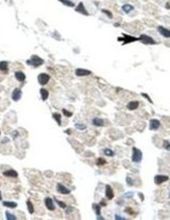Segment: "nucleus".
Returning a JSON list of instances; mask_svg holds the SVG:
<instances>
[{
  "label": "nucleus",
  "instance_id": "f257e3e1",
  "mask_svg": "<svg viewBox=\"0 0 170 220\" xmlns=\"http://www.w3.org/2000/svg\"><path fill=\"white\" fill-rule=\"evenodd\" d=\"M26 64H27V65H29V66H32L34 68H37V67H39L41 65H43V64H44V60L41 59L40 56H38V55H32L30 58V60H28L26 62Z\"/></svg>",
  "mask_w": 170,
  "mask_h": 220
},
{
  "label": "nucleus",
  "instance_id": "f03ea898",
  "mask_svg": "<svg viewBox=\"0 0 170 220\" xmlns=\"http://www.w3.org/2000/svg\"><path fill=\"white\" fill-rule=\"evenodd\" d=\"M132 160H133V162H135V163H140L141 160H142V152H141V150H139L138 148H136V147L133 148Z\"/></svg>",
  "mask_w": 170,
  "mask_h": 220
},
{
  "label": "nucleus",
  "instance_id": "7ed1b4c3",
  "mask_svg": "<svg viewBox=\"0 0 170 220\" xmlns=\"http://www.w3.org/2000/svg\"><path fill=\"white\" fill-rule=\"evenodd\" d=\"M139 41H141L142 43L147 44V45H154L155 43H157L152 38H150L149 35H146V34H141L140 38H139Z\"/></svg>",
  "mask_w": 170,
  "mask_h": 220
},
{
  "label": "nucleus",
  "instance_id": "20e7f679",
  "mask_svg": "<svg viewBox=\"0 0 170 220\" xmlns=\"http://www.w3.org/2000/svg\"><path fill=\"white\" fill-rule=\"evenodd\" d=\"M49 79H50V76H49V74H47V73H41L38 76V81H39V83L41 84V86H45V84H47Z\"/></svg>",
  "mask_w": 170,
  "mask_h": 220
},
{
  "label": "nucleus",
  "instance_id": "39448f33",
  "mask_svg": "<svg viewBox=\"0 0 170 220\" xmlns=\"http://www.w3.org/2000/svg\"><path fill=\"white\" fill-rule=\"evenodd\" d=\"M118 41H122L123 44H129V43H132V42L139 41V38L131 37V35H129V34H123V38H119Z\"/></svg>",
  "mask_w": 170,
  "mask_h": 220
},
{
  "label": "nucleus",
  "instance_id": "423d86ee",
  "mask_svg": "<svg viewBox=\"0 0 170 220\" xmlns=\"http://www.w3.org/2000/svg\"><path fill=\"white\" fill-rule=\"evenodd\" d=\"M21 96H22V91H21L19 88L14 89L13 93H12V99H13V100H14V101H18V100H20Z\"/></svg>",
  "mask_w": 170,
  "mask_h": 220
},
{
  "label": "nucleus",
  "instance_id": "0eeeda50",
  "mask_svg": "<svg viewBox=\"0 0 170 220\" xmlns=\"http://www.w3.org/2000/svg\"><path fill=\"white\" fill-rule=\"evenodd\" d=\"M92 72L90 70H87V69H82V68H78L75 70V75L76 76H88V75H91Z\"/></svg>",
  "mask_w": 170,
  "mask_h": 220
},
{
  "label": "nucleus",
  "instance_id": "6e6552de",
  "mask_svg": "<svg viewBox=\"0 0 170 220\" xmlns=\"http://www.w3.org/2000/svg\"><path fill=\"white\" fill-rule=\"evenodd\" d=\"M56 190H58V192L61 193V194H65V195L70 194V190L68 188H66L65 186L63 185V184H58V186H56Z\"/></svg>",
  "mask_w": 170,
  "mask_h": 220
},
{
  "label": "nucleus",
  "instance_id": "1a4fd4ad",
  "mask_svg": "<svg viewBox=\"0 0 170 220\" xmlns=\"http://www.w3.org/2000/svg\"><path fill=\"white\" fill-rule=\"evenodd\" d=\"M168 181V176L167 175H155L154 176V183L157 184V185H161L164 182H167Z\"/></svg>",
  "mask_w": 170,
  "mask_h": 220
},
{
  "label": "nucleus",
  "instance_id": "9d476101",
  "mask_svg": "<svg viewBox=\"0 0 170 220\" xmlns=\"http://www.w3.org/2000/svg\"><path fill=\"white\" fill-rule=\"evenodd\" d=\"M45 205H46V208H47L49 211H54V210H55L53 200H52V198H50V197L45 198Z\"/></svg>",
  "mask_w": 170,
  "mask_h": 220
},
{
  "label": "nucleus",
  "instance_id": "9b49d317",
  "mask_svg": "<svg viewBox=\"0 0 170 220\" xmlns=\"http://www.w3.org/2000/svg\"><path fill=\"white\" fill-rule=\"evenodd\" d=\"M75 11H76L77 13H80V14H82V15H84V16H88V15H89V13H88V11L86 10V8H84V5H83V3H82V2L78 3V5L76 6Z\"/></svg>",
  "mask_w": 170,
  "mask_h": 220
},
{
  "label": "nucleus",
  "instance_id": "f8f14e48",
  "mask_svg": "<svg viewBox=\"0 0 170 220\" xmlns=\"http://www.w3.org/2000/svg\"><path fill=\"white\" fill-rule=\"evenodd\" d=\"M160 125H161V123H160L159 120H157V119H151L150 122H149V128H150L151 130H157L159 127H160Z\"/></svg>",
  "mask_w": 170,
  "mask_h": 220
},
{
  "label": "nucleus",
  "instance_id": "ddd939ff",
  "mask_svg": "<svg viewBox=\"0 0 170 220\" xmlns=\"http://www.w3.org/2000/svg\"><path fill=\"white\" fill-rule=\"evenodd\" d=\"M158 31L163 35V37H165V38H170V30L167 29V28L163 27V26H159V27H158Z\"/></svg>",
  "mask_w": 170,
  "mask_h": 220
},
{
  "label": "nucleus",
  "instance_id": "4468645a",
  "mask_svg": "<svg viewBox=\"0 0 170 220\" xmlns=\"http://www.w3.org/2000/svg\"><path fill=\"white\" fill-rule=\"evenodd\" d=\"M15 77H16V79L18 80V81H24L25 80V78H26V76H25V74L22 72V71H17V72L15 73Z\"/></svg>",
  "mask_w": 170,
  "mask_h": 220
},
{
  "label": "nucleus",
  "instance_id": "2eb2a0df",
  "mask_svg": "<svg viewBox=\"0 0 170 220\" xmlns=\"http://www.w3.org/2000/svg\"><path fill=\"white\" fill-rule=\"evenodd\" d=\"M3 175L8 176V177H17L18 176V172L15 171V170H13V169H10V170H6V171H4Z\"/></svg>",
  "mask_w": 170,
  "mask_h": 220
},
{
  "label": "nucleus",
  "instance_id": "dca6fc26",
  "mask_svg": "<svg viewBox=\"0 0 170 220\" xmlns=\"http://www.w3.org/2000/svg\"><path fill=\"white\" fill-rule=\"evenodd\" d=\"M105 196H107L108 199H112V198L114 197V192H113L111 186H109V185L105 187Z\"/></svg>",
  "mask_w": 170,
  "mask_h": 220
},
{
  "label": "nucleus",
  "instance_id": "f3484780",
  "mask_svg": "<svg viewBox=\"0 0 170 220\" xmlns=\"http://www.w3.org/2000/svg\"><path fill=\"white\" fill-rule=\"evenodd\" d=\"M138 106H139V101H131L127 103V109L130 111H134V110L138 109Z\"/></svg>",
  "mask_w": 170,
  "mask_h": 220
},
{
  "label": "nucleus",
  "instance_id": "a211bd4d",
  "mask_svg": "<svg viewBox=\"0 0 170 220\" xmlns=\"http://www.w3.org/2000/svg\"><path fill=\"white\" fill-rule=\"evenodd\" d=\"M0 71L2 72H8L9 71V64L5 61H1L0 62Z\"/></svg>",
  "mask_w": 170,
  "mask_h": 220
},
{
  "label": "nucleus",
  "instance_id": "6ab92c4d",
  "mask_svg": "<svg viewBox=\"0 0 170 220\" xmlns=\"http://www.w3.org/2000/svg\"><path fill=\"white\" fill-rule=\"evenodd\" d=\"M40 94H41V98H42V100H43V101H45L46 99L48 98V96H49L48 91L46 89H44V88H42L40 90Z\"/></svg>",
  "mask_w": 170,
  "mask_h": 220
},
{
  "label": "nucleus",
  "instance_id": "aec40b11",
  "mask_svg": "<svg viewBox=\"0 0 170 220\" xmlns=\"http://www.w3.org/2000/svg\"><path fill=\"white\" fill-rule=\"evenodd\" d=\"M93 125H95V126H103V125H104L103 119L94 118V119H93Z\"/></svg>",
  "mask_w": 170,
  "mask_h": 220
},
{
  "label": "nucleus",
  "instance_id": "412c9836",
  "mask_svg": "<svg viewBox=\"0 0 170 220\" xmlns=\"http://www.w3.org/2000/svg\"><path fill=\"white\" fill-rule=\"evenodd\" d=\"M2 204L6 208H11V209H14V208H17V203L14 202V201H3Z\"/></svg>",
  "mask_w": 170,
  "mask_h": 220
},
{
  "label": "nucleus",
  "instance_id": "4be33fe9",
  "mask_svg": "<svg viewBox=\"0 0 170 220\" xmlns=\"http://www.w3.org/2000/svg\"><path fill=\"white\" fill-rule=\"evenodd\" d=\"M122 10H123V12L124 13H130V12H132L133 10H134V6L133 5H131V4H124L123 6H122Z\"/></svg>",
  "mask_w": 170,
  "mask_h": 220
},
{
  "label": "nucleus",
  "instance_id": "5701e85b",
  "mask_svg": "<svg viewBox=\"0 0 170 220\" xmlns=\"http://www.w3.org/2000/svg\"><path fill=\"white\" fill-rule=\"evenodd\" d=\"M52 117H53V119L55 120V121L58 122L59 125H62V117H61L60 114H58V113H54V114L52 115Z\"/></svg>",
  "mask_w": 170,
  "mask_h": 220
},
{
  "label": "nucleus",
  "instance_id": "b1692460",
  "mask_svg": "<svg viewBox=\"0 0 170 220\" xmlns=\"http://www.w3.org/2000/svg\"><path fill=\"white\" fill-rule=\"evenodd\" d=\"M60 2H62L63 4H65L67 6H70V8H73L74 6V2L71 1V0H60Z\"/></svg>",
  "mask_w": 170,
  "mask_h": 220
},
{
  "label": "nucleus",
  "instance_id": "393cba45",
  "mask_svg": "<svg viewBox=\"0 0 170 220\" xmlns=\"http://www.w3.org/2000/svg\"><path fill=\"white\" fill-rule=\"evenodd\" d=\"M26 204H27V209H28V212H29L30 214H32V213L34 212V210H33V205H32L31 201H30V200H27V201H26Z\"/></svg>",
  "mask_w": 170,
  "mask_h": 220
},
{
  "label": "nucleus",
  "instance_id": "a878e982",
  "mask_svg": "<svg viewBox=\"0 0 170 220\" xmlns=\"http://www.w3.org/2000/svg\"><path fill=\"white\" fill-rule=\"evenodd\" d=\"M5 215H6V219L8 220H16L17 219V217L15 216V215H13V214H11V213L8 211V212H5Z\"/></svg>",
  "mask_w": 170,
  "mask_h": 220
},
{
  "label": "nucleus",
  "instance_id": "bb28decb",
  "mask_svg": "<svg viewBox=\"0 0 170 220\" xmlns=\"http://www.w3.org/2000/svg\"><path fill=\"white\" fill-rule=\"evenodd\" d=\"M93 207H94V209H95V213L99 216L98 218H99V219H103V218L100 216V207H99V205H97V204H94Z\"/></svg>",
  "mask_w": 170,
  "mask_h": 220
},
{
  "label": "nucleus",
  "instance_id": "cd10ccee",
  "mask_svg": "<svg viewBox=\"0 0 170 220\" xmlns=\"http://www.w3.org/2000/svg\"><path fill=\"white\" fill-rule=\"evenodd\" d=\"M103 152H104V154H105V155H109V157H113V155H114V151H113V150H111V149H109V148H107V149H104V150H103Z\"/></svg>",
  "mask_w": 170,
  "mask_h": 220
},
{
  "label": "nucleus",
  "instance_id": "c85d7f7f",
  "mask_svg": "<svg viewBox=\"0 0 170 220\" xmlns=\"http://www.w3.org/2000/svg\"><path fill=\"white\" fill-rule=\"evenodd\" d=\"M105 163H107V162H105V160L102 159V158H99V159H97V161H96V164L99 165V166H100V165H104Z\"/></svg>",
  "mask_w": 170,
  "mask_h": 220
},
{
  "label": "nucleus",
  "instance_id": "c756f323",
  "mask_svg": "<svg viewBox=\"0 0 170 220\" xmlns=\"http://www.w3.org/2000/svg\"><path fill=\"white\" fill-rule=\"evenodd\" d=\"M63 114L65 115L66 117L69 118V117H71V116H72V112H69V111L66 110V109H63Z\"/></svg>",
  "mask_w": 170,
  "mask_h": 220
},
{
  "label": "nucleus",
  "instance_id": "7c9ffc66",
  "mask_svg": "<svg viewBox=\"0 0 170 220\" xmlns=\"http://www.w3.org/2000/svg\"><path fill=\"white\" fill-rule=\"evenodd\" d=\"M55 202H56V203H58V204L60 205V207H61V208H63V209H65V208L67 207V205H66V203H65V202H63V201H60V200H58V199H55Z\"/></svg>",
  "mask_w": 170,
  "mask_h": 220
},
{
  "label": "nucleus",
  "instance_id": "2f4dec72",
  "mask_svg": "<svg viewBox=\"0 0 170 220\" xmlns=\"http://www.w3.org/2000/svg\"><path fill=\"white\" fill-rule=\"evenodd\" d=\"M75 127L77 129H86V125H83V124H79V123H76L75 124Z\"/></svg>",
  "mask_w": 170,
  "mask_h": 220
},
{
  "label": "nucleus",
  "instance_id": "473e14b6",
  "mask_svg": "<svg viewBox=\"0 0 170 220\" xmlns=\"http://www.w3.org/2000/svg\"><path fill=\"white\" fill-rule=\"evenodd\" d=\"M163 145H164V148H165V149H167V150L170 151V143H169L168 141H164V144H163Z\"/></svg>",
  "mask_w": 170,
  "mask_h": 220
},
{
  "label": "nucleus",
  "instance_id": "72a5a7b5",
  "mask_svg": "<svg viewBox=\"0 0 170 220\" xmlns=\"http://www.w3.org/2000/svg\"><path fill=\"white\" fill-rule=\"evenodd\" d=\"M102 13L107 14V15L109 16V18H113V14L110 12V11H107V10H102Z\"/></svg>",
  "mask_w": 170,
  "mask_h": 220
},
{
  "label": "nucleus",
  "instance_id": "f704fd0d",
  "mask_svg": "<svg viewBox=\"0 0 170 220\" xmlns=\"http://www.w3.org/2000/svg\"><path fill=\"white\" fill-rule=\"evenodd\" d=\"M126 182H127V184H129L130 186H133V185H134V182H133V180H132V179H130L129 176L126 177Z\"/></svg>",
  "mask_w": 170,
  "mask_h": 220
},
{
  "label": "nucleus",
  "instance_id": "c9c22d12",
  "mask_svg": "<svg viewBox=\"0 0 170 220\" xmlns=\"http://www.w3.org/2000/svg\"><path fill=\"white\" fill-rule=\"evenodd\" d=\"M142 96H143V97H145V98H146V99H147V100H148V101H149L150 103H152V100H151V99H150V97H149V96H148L147 94H145V93H143V94H142Z\"/></svg>",
  "mask_w": 170,
  "mask_h": 220
},
{
  "label": "nucleus",
  "instance_id": "e433bc0d",
  "mask_svg": "<svg viewBox=\"0 0 170 220\" xmlns=\"http://www.w3.org/2000/svg\"><path fill=\"white\" fill-rule=\"evenodd\" d=\"M66 208H67V210H66V214H69V213L73 210V208H71V207H66Z\"/></svg>",
  "mask_w": 170,
  "mask_h": 220
},
{
  "label": "nucleus",
  "instance_id": "4c0bfd02",
  "mask_svg": "<svg viewBox=\"0 0 170 220\" xmlns=\"http://www.w3.org/2000/svg\"><path fill=\"white\" fill-rule=\"evenodd\" d=\"M115 218H116V219H118V220H121V219L123 220V219H124V218H122V217H120L119 215H116V217H115Z\"/></svg>",
  "mask_w": 170,
  "mask_h": 220
},
{
  "label": "nucleus",
  "instance_id": "58836bf2",
  "mask_svg": "<svg viewBox=\"0 0 170 220\" xmlns=\"http://www.w3.org/2000/svg\"><path fill=\"white\" fill-rule=\"evenodd\" d=\"M2 199V196H1V192H0V200Z\"/></svg>",
  "mask_w": 170,
  "mask_h": 220
}]
</instances>
